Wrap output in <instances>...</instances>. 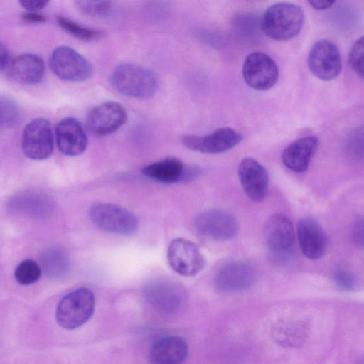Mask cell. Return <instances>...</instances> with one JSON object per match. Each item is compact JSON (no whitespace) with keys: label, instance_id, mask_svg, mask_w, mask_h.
Wrapping results in <instances>:
<instances>
[{"label":"cell","instance_id":"36","mask_svg":"<svg viewBox=\"0 0 364 364\" xmlns=\"http://www.w3.org/2000/svg\"><path fill=\"white\" fill-rule=\"evenodd\" d=\"M309 4L317 10H324L330 8L334 3V1H309Z\"/></svg>","mask_w":364,"mask_h":364},{"label":"cell","instance_id":"17","mask_svg":"<svg viewBox=\"0 0 364 364\" xmlns=\"http://www.w3.org/2000/svg\"><path fill=\"white\" fill-rule=\"evenodd\" d=\"M237 173L247 197L254 202L263 200L269 185L267 169L255 159L247 157L240 162Z\"/></svg>","mask_w":364,"mask_h":364},{"label":"cell","instance_id":"32","mask_svg":"<svg viewBox=\"0 0 364 364\" xmlns=\"http://www.w3.org/2000/svg\"><path fill=\"white\" fill-rule=\"evenodd\" d=\"M352 237L353 241L360 247L363 246V220L358 217L352 226Z\"/></svg>","mask_w":364,"mask_h":364},{"label":"cell","instance_id":"12","mask_svg":"<svg viewBox=\"0 0 364 364\" xmlns=\"http://www.w3.org/2000/svg\"><path fill=\"white\" fill-rule=\"evenodd\" d=\"M143 294L148 304L164 315L177 313L183 302V291L179 287L166 279H156L146 284Z\"/></svg>","mask_w":364,"mask_h":364},{"label":"cell","instance_id":"11","mask_svg":"<svg viewBox=\"0 0 364 364\" xmlns=\"http://www.w3.org/2000/svg\"><path fill=\"white\" fill-rule=\"evenodd\" d=\"M311 73L322 80H331L339 75L342 69L341 54L337 46L327 39L316 42L308 57Z\"/></svg>","mask_w":364,"mask_h":364},{"label":"cell","instance_id":"29","mask_svg":"<svg viewBox=\"0 0 364 364\" xmlns=\"http://www.w3.org/2000/svg\"><path fill=\"white\" fill-rule=\"evenodd\" d=\"M76 4L82 13L95 18L110 15L114 8L112 2L108 1H80Z\"/></svg>","mask_w":364,"mask_h":364},{"label":"cell","instance_id":"4","mask_svg":"<svg viewBox=\"0 0 364 364\" xmlns=\"http://www.w3.org/2000/svg\"><path fill=\"white\" fill-rule=\"evenodd\" d=\"M91 221L100 229L114 234L129 235L138 229L137 218L127 209L109 203H97L89 210Z\"/></svg>","mask_w":364,"mask_h":364},{"label":"cell","instance_id":"24","mask_svg":"<svg viewBox=\"0 0 364 364\" xmlns=\"http://www.w3.org/2000/svg\"><path fill=\"white\" fill-rule=\"evenodd\" d=\"M45 73L43 59L31 53L21 54L13 59L9 67V75L23 85H36L41 81Z\"/></svg>","mask_w":364,"mask_h":364},{"label":"cell","instance_id":"30","mask_svg":"<svg viewBox=\"0 0 364 364\" xmlns=\"http://www.w3.org/2000/svg\"><path fill=\"white\" fill-rule=\"evenodd\" d=\"M333 281L342 290L351 291L355 289L357 284L355 276L347 268L338 266L333 274Z\"/></svg>","mask_w":364,"mask_h":364},{"label":"cell","instance_id":"26","mask_svg":"<svg viewBox=\"0 0 364 364\" xmlns=\"http://www.w3.org/2000/svg\"><path fill=\"white\" fill-rule=\"evenodd\" d=\"M57 21L64 31L81 41H93L100 38L102 35L100 31L83 26L64 16H58Z\"/></svg>","mask_w":364,"mask_h":364},{"label":"cell","instance_id":"13","mask_svg":"<svg viewBox=\"0 0 364 364\" xmlns=\"http://www.w3.org/2000/svg\"><path fill=\"white\" fill-rule=\"evenodd\" d=\"M183 144L188 149L204 154H220L234 148L242 136L230 127H221L205 135L183 136Z\"/></svg>","mask_w":364,"mask_h":364},{"label":"cell","instance_id":"14","mask_svg":"<svg viewBox=\"0 0 364 364\" xmlns=\"http://www.w3.org/2000/svg\"><path fill=\"white\" fill-rule=\"evenodd\" d=\"M255 280L253 266L245 260H234L223 265L215 275L214 284L218 291L234 293L250 289Z\"/></svg>","mask_w":364,"mask_h":364},{"label":"cell","instance_id":"25","mask_svg":"<svg viewBox=\"0 0 364 364\" xmlns=\"http://www.w3.org/2000/svg\"><path fill=\"white\" fill-rule=\"evenodd\" d=\"M41 270L53 279L65 277L70 269V259L66 250L58 245L45 248L40 254Z\"/></svg>","mask_w":364,"mask_h":364},{"label":"cell","instance_id":"7","mask_svg":"<svg viewBox=\"0 0 364 364\" xmlns=\"http://www.w3.org/2000/svg\"><path fill=\"white\" fill-rule=\"evenodd\" d=\"M242 76L250 87L257 90H267L277 83L279 70L276 62L269 55L255 51L244 60Z\"/></svg>","mask_w":364,"mask_h":364},{"label":"cell","instance_id":"20","mask_svg":"<svg viewBox=\"0 0 364 364\" xmlns=\"http://www.w3.org/2000/svg\"><path fill=\"white\" fill-rule=\"evenodd\" d=\"M55 135L59 150L66 156H78L87 148V134L79 121L73 117L61 119L57 124Z\"/></svg>","mask_w":364,"mask_h":364},{"label":"cell","instance_id":"18","mask_svg":"<svg viewBox=\"0 0 364 364\" xmlns=\"http://www.w3.org/2000/svg\"><path fill=\"white\" fill-rule=\"evenodd\" d=\"M297 237L303 255L311 260L321 259L327 248V236L320 223L311 217L300 219Z\"/></svg>","mask_w":364,"mask_h":364},{"label":"cell","instance_id":"28","mask_svg":"<svg viewBox=\"0 0 364 364\" xmlns=\"http://www.w3.org/2000/svg\"><path fill=\"white\" fill-rule=\"evenodd\" d=\"M39 264L33 259H25L20 262L14 271V277L22 285H30L37 282L41 274Z\"/></svg>","mask_w":364,"mask_h":364},{"label":"cell","instance_id":"23","mask_svg":"<svg viewBox=\"0 0 364 364\" xmlns=\"http://www.w3.org/2000/svg\"><path fill=\"white\" fill-rule=\"evenodd\" d=\"M188 353L186 341L178 336H168L156 341L149 350L151 364H182Z\"/></svg>","mask_w":364,"mask_h":364},{"label":"cell","instance_id":"16","mask_svg":"<svg viewBox=\"0 0 364 364\" xmlns=\"http://www.w3.org/2000/svg\"><path fill=\"white\" fill-rule=\"evenodd\" d=\"M12 213L36 219L48 218L54 209V203L48 195L33 191H23L12 196L7 203Z\"/></svg>","mask_w":364,"mask_h":364},{"label":"cell","instance_id":"8","mask_svg":"<svg viewBox=\"0 0 364 364\" xmlns=\"http://www.w3.org/2000/svg\"><path fill=\"white\" fill-rule=\"evenodd\" d=\"M167 259L173 271L186 277L197 274L203 269L206 263L199 247L184 238H176L170 242Z\"/></svg>","mask_w":364,"mask_h":364},{"label":"cell","instance_id":"6","mask_svg":"<svg viewBox=\"0 0 364 364\" xmlns=\"http://www.w3.org/2000/svg\"><path fill=\"white\" fill-rule=\"evenodd\" d=\"M50 66L58 77L69 82L85 81L93 74L90 63L77 51L65 46H58L53 51Z\"/></svg>","mask_w":364,"mask_h":364},{"label":"cell","instance_id":"27","mask_svg":"<svg viewBox=\"0 0 364 364\" xmlns=\"http://www.w3.org/2000/svg\"><path fill=\"white\" fill-rule=\"evenodd\" d=\"M20 118V109L12 98L0 95V129L14 126Z\"/></svg>","mask_w":364,"mask_h":364},{"label":"cell","instance_id":"31","mask_svg":"<svg viewBox=\"0 0 364 364\" xmlns=\"http://www.w3.org/2000/svg\"><path fill=\"white\" fill-rule=\"evenodd\" d=\"M363 36H361L356 40L349 53L350 65L355 73L361 77H363Z\"/></svg>","mask_w":364,"mask_h":364},{"label":"cell","instance_id":"10","mask_svg":"<svg viewBox=\"0 0 364 364\" xmlns=\"http://www.w3.org/2000/svg\"><path fill=\"white\" fill-rule=\"evenodd\" d=\"M194 225L201 235L220 241L233 238L238 231L235 217L220 209H208L200 212L194 219Z\"/></svg>","mask_w":364,"mask_h":364},{"label":"cell","instance_id":"15","mask_svg":"<svg viewBox=\"0 0 364 364\" xmlns=\"http://www.w3.org/2000/svg\"><path fill=\"white\" fill-rule=\"evenodd\" d=\"M127 119V111L121 104L114 101H107L90 110L87 125L93 134L104 136L117 131L126 122Z\"/></svg>","mask_w":364,"mask_h":364},{"label":"cell","instance_id":"35","mask_svg":"<svg viewBox=\"0 0 364 364\" xmlns=\"http://www.w3.org/2000/svg\"><path fill=\"white\" fill-rule=\"evenodd\" d=\"M9 60V53L6 47L0 42V71L4 70L8 65Z\"/></svg>","mask_w":364,"mask_h":364},{"label":"cell","instance_id":"21","mask_svg":"<svg viewBox=\"0 0 364 364\" xmlns=\"http://www.w3.org/2000/svg\"><path fill=\"white\" fill-rule=\"evenodd\" d=\"M309 324L304 321L281 319L275 322L270 331L273 341L282 348H299L309 336Z\"/></svg>","mask_w":364,"mask_h":364},{"label":"cell","instance_id":"1","mask_svg":"<svg viewBox=\"0 0 364 364\" xmlns=\"http://www.w3.org/2000/svg\"><path fill=\"white\" fill-rule=\"evenodd\" d=\"M109 81L117 92L136 99L153 97L159 87V79L152 70L132 63L117 65L111 73Z\"/></svg>","mask_w":364,"mask_h":364},{"label":"cell","instance_id":"34","mask_svg":"<svg viewBox=\"0 0 364 364\" xmlns=\"http://www.w3.org/2000/svg\"><path fill=\"white\" fill-rule=\"evenodd\" d=\"M21 18L30 23H43L46 21V16L38 12L27 11L21 15Z\"/></svg>","mask_w":364,"mask_h":364},{"label":"cell","instance_id":"19","mask_svg":"<svg viewBox=\"0 0 364 364\" xmlns=\"http://www.w3.org/2000/svg\"><path fill=\"white\" fill-rule=\"evenodd\" d=\"M141 173L154 181L170 183L193 179L200 173V170L195 166L187 168L178 159L168 158L144 166Z\"/></svg>","mask_w":364,"mask_h":364},{"label":"cell","instance_id":"2","mask_svg":"<svg viewBox=\"0 0 364 364\" xmlns=\"http://www.w3.org/2000/svg\"><path fill=\"white\" fill-rule=\"evenodd\" d=\"M304 20V12L301 6L290 2H279L266 9L261 26L269 38L275 41H287L299 33Z\"/></svg>","mask_w":364,"mask_h":364},{"label":"cell","instance_id":"22","mask_svg":"<svg viewBox=\"0 0 364 364\" xmlns=\"http://www.w3.org/2000/svg\"><path fill=\"white\" fill-rule=\"evenodd\" d=\"M318 144V139L315 136L296 139L283 151L282 161L284 165L294 172H304L317 151Z\"/></svg>","mask_w":364,"mask_h":364},{"label":"cell","instance_id":"5","mask_svg":"<svg viewBox=\"0 0 364 364\" xmlns=\"http://www.w3.org/2000/svg\"><path fill=\"white\" fill-rule=\"evenodd\" d=\"M267 245L278 261L286 262L294 254L295 232L291 220L284 215H272L264 227Z\"/></svg>","mask_w":364,"mask_h":364},{"label":"cell","instance_id":"3","mask_svg":"<svg viewBox=\"0 0 364 364\" xmlns=\"http://www.w3.org/2000/svg\"><path fill=\"white\" fill-rule=\"evenodd\" d=\"M95 305L93 292L86 287L77 288L59 301L56 308V321L65 329L77 328L92 317Z\"/></svg>","mask_w":364,"mask_h":364},{"label":"cell","instance_id":"9","mask_svg":"<svg viewBox=\"0 0 364 364\" xmlns=\"http://www.w3.org/2000/svg\"><path fill=\"white\" fill-rule=\"evenodd\" d=\"M22 150L33 160H44L53 151V133L50 122L37 118L26 124L22 136Z\"/></svg>","mask_w":364,"mask_h":364},{"label":"cell","instance_id":"33","mask_svg":"<svg viewBox=\"0 0 364 364\" xmlns=\"http://www.w3.org/2000/svg\"><path fill=\"white\" fill-rule=\"evenodd\" d=\"M49 1L46 0H22L20 5L28 11L36 12L45 8Z\"/></svg>","mask_w":364,"mask_h":364}]
</instances>
